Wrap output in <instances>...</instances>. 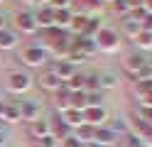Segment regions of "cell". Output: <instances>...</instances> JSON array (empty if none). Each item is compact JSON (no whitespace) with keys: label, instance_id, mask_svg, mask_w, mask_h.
<instances>
[{"label":"cell","instance_id":"30","mask_svg":"<svg viewBox=\"0 0 152 147\" xmlns=\"http://www.w3.org/2000/svg\"><path fill=\"white\" fill-rule=\"evenodd\" d=\"M83 91H86V93L101 91V88H98V74H86V78H83Z\"/></svg>","mask_w":152,"mask_h":147},{"label":"cell","instance_id":"35","mask_svg":"<svg viewBox=\"0 0 152 147\" xmlns=\"http://www.w3.org/2000/svg\"><path fill=\"white\" fill-rule=\"evenodd\" d=\"M10 130H7L5 125H0V147H10Z\"/></svg>","mask_w":152,"mask_h":147},{"label":"cell","instance_id":"32","mask_svg":"<svg viewBox=\"0 0 152 147\" xmlns=\"http://www.w3.org/2000/svg\"><path fill=\"white\" fill-rule=\"evenodd\" d=\"M49 5L52 10H71V5H74V0H49Z\"/></svg>","mask_w":152,"mask_h":147},{"label":"cell","instance_id":"41","mask_svg":"<svg viewBox=\"0 0 152 147\" xmlns=\"http://www.w3.org/2000/svg\"><path fill=\"white\" fill-rule=\"evenodd\" d=\"M83 147H103V145H98V142H88V145H83Z\"/></svg>","mask_w":152,"mask_h":147},{"label":"cell","instance_id":"5","mask_svg":"<svg viewBox=\"0 0 152 147\" xmlns=\"http://www.w3.org/2000/svg\"><path fill=\"white\" fill-rule=\"evenodd\" d=\"M147 66H150V59L145 54L142 52H132V54H128L125 64H123V71H125L130 76V81H132V78H137L142 71H147Z\"/></svg>","mask_w":152,"mask_h":147},{"label":"cell","instance_id":"8","mask_svg":"<svg viewBox=\"0 0 152 147\" xmlns=\"http://www.w3.org/2000/svg\"><path fill=\"white\" fill-rule=\"evenodd\" d=\"M108 118H110V113L106 105H96V108H86L83 110V123H88L91 127H103L108 123Z\"/></svg>","mask_w":152,"mask_h":147},{"label":"cell","instance_id":"16","mask_svg":"<svg viewBox=\"0 0 152 147\" xmlns=\"http://www.w3.org/2000/svg\"><path fill=\"white\" fill-rule=\"evenodd\" d=\"M120 86V76L115 71H101L98 74V88L103 93L106 91H113V88H118Z\"/></svg>","mask_w":152,"mask_h":147},{"label":"cell","instance_id":"31","mask_svg":"<svg viewBox=\"0 0 152 147\" xmlns=\"http://www.w3.org/2000/svg\"><path fill=\"white\" fill-rule=\"evenodd\" d=\"M110 10H113V12H115V15H130V5H128V0H113V3H110Z\"/></svg>","mask_w":152,"mask_h":147},{"label":"cell","instance_id":"22","mask_svg":"<svg viewBox=\"0 0 152 147\" xmlns=\"http://www.w3.org/2000/svg\"><path fill=\"white\" fill-rule=\"evenodd\" d=\"M17 42H20V39H17V34L12 32V29H0V52H10V49H15L17 47Z\"/></svg>","mask_w":152,"mask_h":147},{"label":"cell","instance_id":"34","mask_svg":"<svg viewBox=\"0 0 152 147\" xmlns=\"http://www.w3.org/2000/svg\"><path fill=\"white\" fill-rule=\"evenodd\" d=\"M59 147H83V142L79 140V137H74V135H69V137H64V140L59 142Z\"/></svg>","mask_w":152,"mask_h":147},{"label":"cell","instance_id":"42","mask_svg":"<svg viewBox=\"0 0 152 147\" xmlns=\"http://www.w3.org/2000/svg\"><path fill=\"white\" fill-rule=\"evenodd\" d=\"M0 29H5V17L0 15Z\"/></svg>","mask_w":152,"mask_h":147},{"label":"cell","instance_id":"20","mask_svg":"<svg viewBox=\"0 0 152 147\" xmlns=\"http://www.w3.org/2000/svg\"><path fill=\"white\" fill-rule=\"evenodd\" d=\"M54 96V105H56V113H64V110H69V88H66L64 83L59 86V88H56V91L52 93Z\"/></svg>","mask_w":152,"mask_h":147},{"label":"cell","instance_id":"3","mask_svg":"<svg viewBox=\"0 0 152 147\" xmlns=\"http://www.w3.org/2000/svg\"><path fill=\"white\" fill-rule=\"evenodd\" d=\"M93 42H96V49L101 54H115L118 49H120V34L115 32L113 27H101L96 37H93Z\"/></svg>","mask_w":152,"mask_h":147},{"label":"cell","instance_id":"6","mask_svg":"<svg viewBox=\"0 0 152 147\" xmlns=\"http://www.w3.org/2000/svg\"><path fill=\"white\" fill-rule=\"evenodd\" d=\"M15 105H17V113H20V120H22V123H27V125L42 118V105L37 103V101H32V98H22V101H15Z\"/></svg>","mask_w":152,"mask_h":147},{"label":"cell","instance_id":"23","mask_svg":"<svg viewBox=\"0 0 152 147\" xmlns=\"http://www.w3.org/2000/svg\"><path fill=\"white\" fill-rule=\"evenodd\" d=\"M61 115V120L66 123L74 130V127H79V125H83V113L81 110H74V108H69V110H64V113H59Z\"/></svg>","mask_w":152,"mask_h":147},{"label":"cell","instance_id":"33","mask_svg":"<svg viewBox=\"0 0 152 147\" xmlns=\"http://www.w3.org/2000/svg\"><path fill=\"white\" fill-rule=\"evenodd\" d=\"M37 145L39 147H59V140H56L54 135H44L42 140H37Z\"/></svg>","mask_w":152,"mask_h":147},{"label":"cell","instance_id":"45","mask_svg":"<svg viewBox=\"0 0 152 147\" xmlns=\"http://www.w3.org/2000/svg\"><path fill=\"white\" fill-rule=\"evenodd\" d=\"M22 3H32V0H22Z\"/></svg>","mask_w":152,"mask_h":147},{"label":"cell","instance_id":"28","mask_svg":"<svg viewBox=\"0 0 152 147\" xmlns=\"http://www.w3.org/2000/svg\"><path fill=\"white\" fill-rule=\"evenodd\" d=\"M115 147H145V145H142L140 137H135L132 132H128V135H123L120 140L115 142Z\"/></svg>","mask_w":152,"mask_h":147},{"label":"cell","instance_id":"9","mask_svg":"<svg viewBox=\"0 0 152 147\" xmlns=\"http://www.w3.org/2000/svg\"><path fill=\"white\" fill-rule=\"evenodd\" d=\"M37 86H39L42 91H49V93H54L56 88L61 86V81L56 78V74L49 69V64H47L44 69H39V76H37Z\"/></svg>","mask_w":152,"mask_h":147},{"label":"cell","instance_id":"38","mask_svg":"<svg viewBox=\"0 0 152 147\" xmlns=\"http://www.w3.org/2000/svg\"><path fill=\"white\" fill-rule=\"evenodd\" d=\"M142 7H145V10H147V12L152 15V0H142Z\"/></svg>","mask_w":152,"mask_h":147},{"label":"cell","instance_id":"21","mask_svg":"<svg viewBox=\"0 0 152 147\" xmlns=\"http://www.w3.org/2000/svg\"><path fill=\"white\" fill-rule=\"evenodd\" d=\"M71 17H74V10H54V27L61 32H69Z\"/></svg>","mask_w":152,"mask_h":147},{"label":"cell","instance_id":"15","mask_svg":"<svg viewBox=\"0 0 152 147\" xmlns=\"http://www.w3.org/2000/svg\"><path fill=\"white\" fill-rule=\"evenodd\" d=\"M27 135H30L34 142L42 140L44 135H49V120H47V118H39V120L30 123V125H27Z\"/></svg>","mask_w":152,"mask_h":147},{"label":"cell","instance_id":"13","mask_svg":"<svg viewBox=\"0 0 152 147\" xmlns=\"http://www.w3.org/2000/svg\"><path fill=\"white\" fill-rule=\"evenodd\" d=\"M74 3H79V12L81 15L101 20V12H103V3L101 0H74Z\"/></svg>","mask_w":152,"mask_h":147},{"label":"cell","instance_id":"29","mask_svg":"<svg viewBox=\"0 0 152 147\" xmlns=\"http://www.w3.org/2000/svg\"><path fill=\"white\" fill-rule=\"evenodd\" d=\"M103 98H106V93H103V91H91V93H86V108L103 105Z\"/></svg>","mask_w":152,"mask_h":147},{"label":"cell","instance_id":"11","mask_svg":"<svg viewBox=\"0 0 152 147\" xmlns=\"http://www.w3.org/2000/svg\"><path fill=\"white\" fill-rule=\"evenodd\" d=\"M12 123H20L15 101H0V125H12Z\"/></svg>","mask_w":152,"mask_h":147},{"label":"cell","instance_id":"44","mask_svg":"<svg viewBox=\"0 0 152 147\" xmlns=\"http://www.w3.org/2000/svg\"><path fill=\"white\" fill-rule=\"evenodd\" d=\"M101 3H103V5H110V3H113V0H101Z\"/></svg>","mask_w":152,"mask_h":147},{"label":"cell","instance_id":"7","mask_svg":"<svg viewBox=\"0 0 152 147\" xmlns=\"http://www.w3.org/2000/svg\"><path fill=\"white\" fill-rule=\"evenodd\" d=\"M71 54L81 56L83 61H88V59H93L98 54L96 49V42L93 39H86V37H71Z\"/></svg>","mask_w":152,"mask_h":147},{"label":"cell","instance_id":"14","mask_svg":"<svg viewBox=\"0 0 152 147\" xmlns=\"http://www.w3.org/2000/svg\"><path fill=\"white\" fill-rule=\"evenodd\" d=\"M34 20H37V27H39L42 32H44V29H52L54 27V10L49 5H42L34 12Z\"/></svg>","mask_w":152,"mask_h":147},{"label":"cell","instance_id":"24","mask_svg":"<svg viewBox=\"0 0 152 147\" xmlns=\"http://www.w3.org/2000/svg\"><path fill=\"white\" fill-rule=\"evenodd\" d=\"M93 130H96V127H91L88 123H83V125H79V127H74L71 135H74V137H79L83 145H88V142H93Z\"/></svg>","mask_w":152,"mask_h":147},{"label":"cell","instance_id":"36","mask_svg":"<svg viewBox=\"0 0 152 147\" xmlns=\"http://www.w3.org/2000/svg\"><path fill=\"white\" fill-rule=\"evenodd\" d=\"M140 27H142V32H152V15L150 12L140 20Z\"/></svg>","mask_w":152,"mask_h":147},{"label":"cell","instance_id":"1","mask_svg":"<svg viewBox=\"0 0 152 147\" xmlns=\"http://www.w3.org/2000/svg\"><path fill=\"white\" fill-rule=\"evenodd\" d=\"M32 86H34V76L27 71V69H15V71H10L7 78H5V88H7V93H12V96L30 93Z\"/></svg>","mask_w":152,"mask_h":147},{"label":"cell","instance_id":"10","mask_svg":"<svg viewBox=\"0 0 152 147\" xmlns=\"http://www.w3.org/2000/svg\"><path fill=\"white\" fill-rule=\"evenodd\" d=\"M49 69L56 74V78H59L61 83H66V81H69V78H71L76 71H79V69H76L74 64H69L66 59H59V61H49Z\"/></svg>","mask_w":152,"mask_h":147},{"label":"cell","instance_id":"2","mask_svg":"<svg viewBox=\"0 0 152 147\" xmlns=\"http://www.w3.org/2000/svg\"><path fill=\"white\" fill-rule=\"evenodd\" d=\"M17 59H20L22 66H27V69H44L47 64L52 61L42 44H27V47H22L20 54H17Z\"/></svg>","mask_w":152,"mask_h":147},{"label":"cell","instance_id":"17","mask_svg":"<svg viewBox=\"0 0 152 147\" xmlns=\"http://www.w3.org/2000/svg\"><path fill=\"white\" fill-rule=\"evenodd\" d=\"M106 127H108V130L113 132V135H115L118 137V140H120V137L123 135H128L130 132V125H128V118H108V123H106Z\"/></svg>","mask_w":152,"mask_h":147},{"label":"cell","instance_id":"4","mask_svg":"<svg viewBox=\"0 0 152 147\" xmlns=\"http://www.w3.org/2000/svg\"><path fill=\"white\" fill-rule=\"evenodd\" d=\"M15 34H25V37H32L39 32V27H37V20H34V12L32 10H17L15 17Z\"/></svg>","mask_w":152,"mask_h":147},{"label":"cell","instance_id":"19","mask_svg":"<svg viewBox=\"0 0 152 147\" xmlns=\"http://www.w3.org/2000/svg\"><path fill=\"white\" fill-rule=\"evenodd\" d=\"M93 142H98V145H103V147H115L118 137L113 135L106 125H103V127H96V130H93Z\"/></svg>","mask_w":152,"mask_h":147},{"label":"cell","instance_id":"39","mask_svg":"<svg viewBox=\"0 0 152 147\" xmlns=\"http://www.w3.org/2000/svg\"><path fill=\"white\" fill-rule=\"evenodd\" d=\"M142 145H145V147H152V132H150L147 137H142Z\"/></svg>","mask_w":152,"mask_h":147},{"label":"cell","instance_id":"18","mask_svg":"<svg viewBox=\"0 0 152 147\" xmlns=\"http://www.w3.org/2000/svg\"><path fill=\"white\" fill-rule=\"evenodd\" d=\"M140 32H142V27H140L137 20H132L130 15H128V17H123V25H120V32H118V34H123L125 39H135Z\"/></svg>","mask_w":152,"mask_h":147},{"label":"cell","instance_id":"46","mask_svg":"<svg viewBox=\"0 0 152 147\" xmlns=\"http://www.w3.org/2000/svg\"><path fill=\"white\" fill-rule=\"evenodd\" d=\"M0 101H3V93H0Z\"/></svg>","mask_w":152,"mask_h":147},{"label":"cell","instance_id":"25","mask_svg":"<svg viewBox=\"0 0 152 147\" xmlns=\"http://www.w3.org/2000/svg\"><path fill=\"white\" fill-rule=\"evenodd\" d=\"M69 108H74V110H86V91H74L69 96Z\"/></svg>","mask_w":152,"mask_h":147},{"label":"cell","instance_id":"12","mask_svg":"<svg viewBox=\"0 0 152 147\" xmlns=\"http://www.w3.org/2000/svg\"><path fill=\"white\" fill-rule=\"evenodd\" d=\"M47 120H49V135H54L59 142L64 140V137H69V135H71V127L61 120V115H59V113H54L52 118H47Z\"/></svg>","mask_w":152,"mask_h":147},{"label":"cell","instance_id":"27","mask_svg":"<svg viewBox=\"0 0 152 147\" xmlns=\"http://www.w3.org/2000/svg\"><path fill=\"white\" fill-rule=\"evenodd\" d=\"M83 78H86V74H81V71H76L69 81H66L64 86L69 88V93H74V91H83Z\"/></svg>","mask_w":152,"mask_h":147},{"label":"cell","instance_id":"37","mask_svg":"<svg viewBox=\"0 0 152 147\" xmlns=\"http://www.w3.org/2000/svg\"><path fill=\"white\" fill-rule=\"evenodd\" d=\"M128 5H130V12H132V10L142 7V0H128Z\"/></svg>","mask_w":152,"mask_h":147},{"label":"cell","instance_id":"47","mask_svg":"<svg viewBox=\"0 0 152 147\" xmlns=\"http://www.w3.org/2000/svg\"><path fill=\"white\" fill-rule=\"evenodd\" d=\"M0 5H3V0H0Z\"/></svg>","mask_w":152,"mask_h":147},{"label":"cell","instance_id":"43","mask_svg":"<svg viewBox=\"0 0 152 147\" xmlns=\"http://www.w3.org/2000/svg\"><path fill=\"white\" fill-rule=\"evenodd\" d=\"M147 76H150V78H152V64H150V69H147Z\"/></svg>","mask_w":152,"mask_h":147},{"label":"cell","instance_id":"40","mask_svg":"<svg viewBox=\"0 0 152 147\" xmlns=\"http://www.w3.org/2000/svg\"><path fill=\"white\" fill-rule=\"evenodd\" d=\"M32 3H37V5L42 7V5H47V3H49V0H32Z\"/></svg>","mask_w":152,"mask_h":147},{"label":"cell","instance_id":"26","mask_svg":"<svg viewBox=\"0 0 152 147\" xmlns=\"http://www.w3.org/2000/svg\"><path fill=\"white\" fill-rule=\"evenodd\" d=\"M132 42H135V47L145 54V52H150V49H152V32H140Z\"/></svg>","mask_w":152,"mask_h":147}]
</instances>
